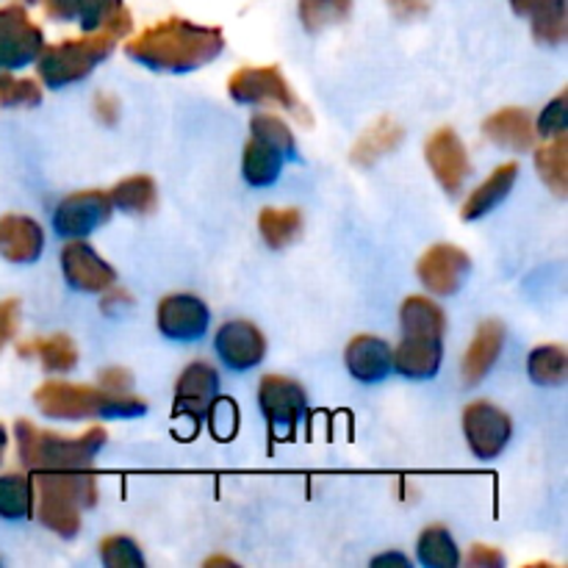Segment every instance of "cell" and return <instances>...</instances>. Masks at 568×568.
I'll use <instances>...</instances> for the list:
<instances>
[{"instance_id": "1", "label": "cell", "mask_w": 568, "mask_h": 568, "mask_svg": "<svg viewBox=\"0 0 568 568\" xmlns=\"http://www.w3.org/2000/svg\"><path fill=\"white\" fill-rule=\"evenodd\" d=\"M225 48L222 28L197 26V22L170 17L144 28L125 44V53L139 64L161 72H189L209 64Z\"/></svg>"}, {"instance_id": "2", "label": "cell", "mask_w": 568, "mask_h": 568, "mask_svg": "<svg viewBox=\"0 0 568 568\" xmlns=\"http://www.w3.org/2000/svg\"><path fill=\"white\" fill-rule=\"evenodd\" d=\"M403 342L392 349V366L410 381H427L438 372L444 358V311L430 297L414 294L399 308Z\"/></svg>"}, {"instance_id": "3", "label": "cell", "mask_w": 568, "mask_h": 568, "mask_svg": "<svg viewBox=\"0 0 568 568\" xmlns=\"http://www.w3.org/2000/svg\"><path fill=\"white\" fill-rule=\"evenodd\" d=\"M33 508L37 519L61 538H75L81 530V510L98 503V486L87 469L33 471Z\"/></svg>"}, {"instance_id": "4", "label": "cell", "mask_w": 568, "mask_h": 568, "mask_svg": "<svg viewBox=\"0 0 568 568\" xmlns=\"http://www.w3.org/2000/svg\"><path fill=\"white\" fill-rule=\"evenodd\" d=\"M33 403L50 419H89V416H103V419H136L148 414V403L136 394H116L94 386H75V383L48 381L37 388Z\"/></svg>"}, {"instance_id": "5", "label": "cell", "mask_w": 568, "mask_h": 568, "mask_svg": "<svg viewBox=\"0 0 568 568\" xmlns=\"http://www.w3.org/2000/svg\"><path fill=\"white\" fill-rule=\"evenodd\" d=\"M17 453L28 471L48 469H89L94 455L105 444L103 427H92L81 438H64L59 433L39 430L31 422L20 419L14 425Z\"/></svg>"}, {"instance_id": "6", "label": "cell", "mask_w": 568, "mask_h": 568, "mask_svg": "<svg viewBox=\"0 0 568 568\" xmlns=\"http://www.w3.org/2000/svg\"><path fill=\"white\" fill-rule=\"evenodd\" d=\"M292 131L275 114H255L250 120V139L244 144L242 175L250 186H272L281 178L283 164L297 153Z\"/></svg>"}, {"instance_id": "7", "label": "cell", "mask_w": 568, "mask_h": 568, "mask_svg": "<svg viewBox=\"0 0 568 568\" xmlns=\"http://www.w3.org/2000/svg\"><path fill=\"white\" fill-rule=\"evenodd\" d=\"M114 44L116 37L111 31H87L78 39L42 48V53L37 55L39 81L48 83L50 89L81 81L114 50Z\"/></svg>"}, {"instance_id": "8", "label": "cell", "mask_w": 568, "mask_h": 568, "mask_svg": "<svg viewBox=\"0 0 568 568\" xmlns=\"http://www.w3.org/2000/svg\"><path fill=\"white\" fill-rule=\"evenodd\" d=\"M258 405L270 425L272 442H288L297 436L300 419L308 410L305 388L292 377L266 375L258 386Z\"/></svg>"}, {"instance_id": "9", "label": "cell", "mask_w": 568, "mask_h": 568, "mask_svg": "<svg viewBox=\"0 0 568 568\" xmlns=\"http://www.w3.org/2000/svg\"><path fill=\"white\" fill-rule=\"evenodd\" d=\"M227 94H231L236 103L253 105V103H275L283 105L286 111H292L300 120H308L305 114V105L300 103L297 94L292 92L288 81L283 78L281 67H242L231 75L227 81Z\"/></svg>"}, {"instance_id": "10", "label": "cell", "mask_w": 568, "mask_h": 568, "mask_svg": "<svg viewBox=\"0 0 568 568\" xmlns=\"http://www.w3.org/2000/svg\"><path fill=\"white\" fill-rule=\"evenodd\" d=\"M28 3H39L55 20H78L83 33L111 31L120 39L128 37L133 28L122 0H28Z\"/></svg>"}, {"instance_id": "11", "label": "cell", "mask_w": 568, "mask_h": 568, "mask_svg": "<svg viewBox=\"0 0 568 568\" xmlns=\"http://www.w3.org/2000/svg\"><path fill=\"white\" fill-rule=\"evenodd\" d=\"M42 28L28 17L20 3L0 6V67L20 70L42 53Z\"/></svg>"}, {"instance_id": "12", "label": "cell", "mask_w": 568, "mask_h": 568, "mask_svg": "<svg viewBox=\"0 0 568 568\" xmlns=\"http://www.w3.org/2000/svg\"><path fill=\"white\" fill-rule=\"evenodd\" d=\"M464 433L477 458L494 460L508 447L510 436H514V425H510V416L503 408L486 403V399H477V403L466 405Z\"/></svg>"}, {"instance_id": "13", "label": "cell", "mask_w": 568, "mask_h": 568, "mask_svg": "<svg viewBox=\"0 0 568 568\" xmlns=\"http://www.w3.org/2000/svg\"><path fill=\"white\" fill-rule=\"evenodd\" d=\"M111 214H114V203H111L109 192L87 189V192L70 194L55 205L53 227L64 239H83L98 231L100 225H105Z\"/></svg>"}, {"instance_id": "14", "label": "cell", "mask_w": 568, "mask_h": 568, "mask_svg": "<svg viewBox=\"0 0 568 568\" xmlns=\"http://www.w3.org/2000/svg\"><path fill=\"white\" fill-rule=\"evenodd\" d=\"M61 270L64 281L83 294H103L116 283L114 266L100 258L83 239H70V244L61 250Z\"/></svg>"}, {"instance_id": "15", "label": "cell", "mask_w": 568, "mask_h": 568, "mask_svg": "<svg viewBox=\"0 0 568 568\" xmlns=\"http://www.w3.org/2000/svg\"><path fill=\"white\" fill-rule=\"evenodd\" d=\"M469 270V255H466V250L455 247V244H436L416 264L419 281L425 283L427 292L438 294V297H449V294L458 292Z\"/></svg>"}, {"instance_id": "16", "label": "cell", "mask_w": 568, "mask_h": 568, "mask_svg": "<svg viewBox=\"0 0 568 568\" xmlns=\"http://www.w3.org/2000/svg\"><path fill=\"white\" fill-rule=\"evenodd\" d=\"M216 392H220V375H216L214 366L205 364V361H194L178 377L175 416L178 419H189L192 427H197L209 414L211 403L216 399Z\"/></svg>"}, {"instance_id": "17", "label": "cell", "mask_w": 568, "mask_h": 568, "mask_svg": "<svg viewBox=\"0 0 568 568\" xmlns=\"http://www.w3.org/2000/svg\"><path fill=\"white\" fill-rule=\"evenodd\" d=\"M216 355H220L222 364L233 372H247L264 361L266 355V338L253 322H225V325L216 331L214 338Z\"/></svg>"}, {"instance_id": "18", "label": "cell", "mask_w": 568, "mask_h": 568, "mask_svg": "<svg viewBox=\"0 0 568 568\" xmlns=\"http://www.w3.org/2000/svg\"><path fill=\"white\" fill-rule=\"evenodd\" d=\"M211 314L194 294H170L159 303V331L170 342H197L209 331Z\"/></svg>"}, {"instance_id": "19", "label": "cell", "mask_w": 568, "mask_h": 568, "mask_svg": "<svg viewBox=\"0 0 568 568\" xmlns=\"http://www.w3.org/2000/svg\"><path fill=\"white\" fill-rule=\"evenodd\" d=\"M425 159L436 181L447 192H458L469 178V155H466L464 142L453 128H438L436 133H430L425 144Z\"/></svg>"}, {"instance_id": "20", "label": "cell", "mask_w": 568, "mask_h": 568, "mask_svg": "<svg viewBox=\"0 0 568 568\" xmlns=\"http://www.w3.org/2000/svg\"><path fill=\"white\" fill-rule=\"evenodd\" d=\"M44 231L37 220L22 214L0 216V255L11 264H31L42 255Z\"/></svg>"}, {"instance_id": "21", "label": "cell", "mask_w": 568, "mask_h": 568, "mask_svg": "<svg viewBox=\"0 0 568 568\" xmlns=\"http://www.w3.org/2000/svg\"><path fill=\"white\" fill-rule=\"evenodd\" d=\"M344 364H347L349 375L361 383H381L386 381L392 366V347H388L383 338L369 336H355L347 344V353H344Z\"/></svg>"}, {"instance_id": "22", "label": "cell", "mask_w": 568, "mask_h": 568, "mask_svg": "<svg viewBox=\"0 0 568 568\" xmlns=\"http://www.w3.org/2000/svg\"><path fill=\"white\" fill-rule=\"evenodd\" d=\"M516 14L530 17L538 42L558 44L566 39L568 11L566 0H510Z\"/></svg>"}, {"instance_id": "23", "label": "cell", "mask_w": 568, "mask_h": 568, "mask_svg": "<svg viewBox=\"0 0 568 568\" xmlns=\"http://www.w3.org/2000/svg\"><path fill=\"white\" fill-rule=\"evenodd\" d=\"M483 133L494 144L510 150H527L536 142V125H532L530 111L525 109H499L483 122Z\"/></svg>"}, {"instance_id": "24", "label": "cell", "mask_w": 568, "mask_h": 568, "mask_svg": "<svg viewBox=\"0 0 568 568\" xmlns=\"http://www.w3.org/2000/svg\"><path fill=\"white\" fill-rule=\"evenodd\" d=\"M503 344H505V331L499 322H486V325L477 327L475 338H471L464 358V381L469 383V386H477V383L491 372V366L497 364L499 353H503Z\"/></svg>"}, {"instance_id": "25", "label": "cell", "mask_w": 568, "mask_h": 568, "mask_svg": "<svg viewBox=\"0 0 568 568\" xmlns=\"http://www.w3.org/2000/svg\"><path fill=\"white\" fill-rule=\"evenodd\" d=\"M516 178H519V164H516V161H508V164L497 166V170H494L491 175H488L486 181L469 194V200L464 203V211H460L464 220L475 222L480 220V216H486L491 209H497V205L510 194Z\"/></svg>"}, {"instance_id": "26", "label": "cell", "mask_w": 568, "mask_h": 568, "mask_svg": "<svg viewBox=\"0 0 568 568\" xmlns=\"http://www.w3.org/2000/svg\"><path fill=\"white\" fill-rule=\"evenodd\" d=\"M403 136H405L403 125H397V122L388 120V116H386V120H377L375 125L366 128L364 136H361L358 142H355V148H353V153H349V159H353L355 164H361V166L375 164V161L381 159V155H386L388 150L397 148V144L403 142Z\"/></svg>"}, {"instance_id": "27", "label": "cell", "mask_w": 568, "mask_h": 568, "mask_svg": "<svg viewBox=\"0 0 568 568\" xmlns=\"http://www.w3.org/2000/svg\"><path fill=\"white\" fill-rule=\"evenodd\" d=\"M114 209L125 211V214H150L159 203V189L155 181L148 175H131L125 181L116 183L109 192Z\"/></svg>"}, {"instance_id": "28", "label": "cell", "mask_w": 568, "mask_h": 568, "mask_svg": "<svg viewBox=\"0 0 568 568\" xmlns=\"http://www.w3.org/2000/svg\"><path fill=\"white\" fill-rule=\"evenodd\" d=\"M536 166H538V175L544 178L549 189L555 194H564L568 192V139L566 133L560 136H552V142L541 144L536 153Z\"/></svg>"}, {"instance_id": "29", "label": "cell", "mask_w": 568, "mask_h": 568, "mask_svg": "<svg viewBox=\"0 0 568 568\" xmlns=\"http://www.w3.org/2000/svg\"><path fill=\"white\" fill-rule=\"evenodd\" d=\"M258 231L272 250L288 247L303 231V211L300 209H264L258 214Z\"/></svg>"}, {"instance_id": "30", "label": "cell", "mask_w": 568, "mask_h": 568, "mask_svg": "<svg viewBox=\"0 0 568 568\" xmlns=\"http://www.w3.org/2000/svg\"><path fill=\"white\" fill-rule=\"evenodd\" d=\"M22 355H37L48 372H72L78 366L75 342L70 336H64V333H55V336L37 338V342L26 344Z\"/></svg>"}, {"instance_id": "31", "label": "cell", "mask_w": 568, "mask_h": 568, "mask_svg": "<svg viewBox=\"0 0 568 568\" xmlns=\"http://www.w3.org/2000/svg\"><path fill=\"white\" fill-rule=\"evenodd\" d=\"M527 372L538 386H564L568 377V355L560 344H541L527 358Z\"/></svg>"}, {"instance_id": "32", "label": "cell", "mask_w": 568, "mask_h": 568, "mask_svg": "<svg viewBox=\"0 0 568 568\" xmlns=\"http://www.w3.org/2000/svg\"><path fill=\"white\" fill-rule=\"evenodd\" d=\"M416 555H419V564L427 568H458L460 564L458 547H455L447 527L442 525H433L422 532Z\"/></svg>"}, {"instance_id": "33", "label": "cell", "mask_w": 568, "mask_h": 568, "mask_svg": "<svg viewBox=\"0 0 568 568\" xmlns=\"http://www.w3.org/2000/svg\"><path fill=\"white\" fill-rule=\"evenodd\" d=\"M33 516V483L26 475H0V519L22 521Z\"/></svg>"}, {"instance_id": "34", "label": "cell", "mask_w": 568, "mask_h": 568, "mask_svg": "<svg viewBox=\"0 0 568 568\" xmlns=\"http://www.w3.org/2000/svg\"><path fill=\"white\" fill-rule=\"evenodd\" d=\"M353 11V0H300V20L305 31L316 33L344 22Z\"/></svg>"}, {"instance_id": "35", "label": "cell", "mask_w": 568, "mask_h": 568, "mask_svg": "<svg viewBox=\"0 0 568 568\" xmlns=\"http://www.w3.org/2000/svg\"><path fill=\"white\" fill-rule=\"evenodd\" d=\"M100 560L109 568H144L139 544L131 536H109L100 541Z\"/></svg>"}, {"instance_id": "36", "label": "cell", "mask_w": 568, "mask_h": 568, "mask_svg": "<svg viewBox=\"0 0 568 568\" xmlns=\"http://www.w3.org/2000/svg\"><path fill=\"white\" fill-rule=\"evenodd\" d=\"M42 89L33 78H14L9 72L0 75V105H37Z\"/></svg>"}, {"instance_id": "37", "label": "cell", "mask_w": 568, "mask_h": 568, "mask_svg": "<svg viewBox=\"0 0 568 568\" xmlns=\"http://www.w3.org/2000/svg\"><path fill=\"white\" fill-rule=\"evenodd\" d=\"M205 416L211 419V430L216 433V438H222V442L233 438V433H236L239 427V408L231 403V399L216 397Z\"/></svg>"}, {"instance_id": "38", "label": "cell", "mask_w": 568, "mask_h": 568, "mask_svg": "<svg viewBox=\"0 0 568 568\" xmlns=\"http://www.w3.org/2000/svg\"><path fill=\"white\" fill-rule=\"evenodd\" d=\"M566 100H568V94L560 92L558 98H555L552 103H549L547 109H544L541 120H538V125H536V133H541V136H547V139L566 133V125H568Z\"/></svg>"}, {"instance_id": "39", "label": "cell", "mask_w": 568, "mask_h": 568, "mask_svg": "<svg viewBox=\"0 0 568 568\" xmlns=\"http://www.w3.org/2000/svg\"><path fill=\"white\" fill-rule=\"evenodd\" d=\"M17 322H20V303L17 300H3L0 303V349L14 338Z\"/></svg>"}, {"instance_id": "40", "label": "cell", "mask_w": 568, "mask_h": 568, "mask_svg": "<svg viewBox=\"0 0 568 568\" xmlns=\"http://www.w3.org/2000/svg\"><path fill=\"white\" fill-rule=\"evenodd\" d=\"M100 388H105V392H116V394L133 392L131 372L120 369V366H111V369H103V372H100Z\"/></svg>"}, {"instance_id": "41", "label": "cell", "mask_w": 568, "mask_h": 568, "mask_svg": "<svg viewBox=\"0 0 568 568\" xmlns=\"http://www.w3.org/2000/svg\"><path fill=\"white\" fill-rule=\"evenodd\" d=\"M466 560H469L471 568H499L505 564V555L499 549L486 547V544H477V547H471Z\"/></svg>"}, {"instance_id": "42", "label": "cell", "mask_w": 568, "mask_h": 568, "mask_svg": "<svg viewBox=\"0 0 568 568\" xmlns=\"http://www.w3.org/2000/svg\"><path fill=\"white\" fill-rule=\"evenodd\" d=\"M388 6H392V11L399 17V20H410V17L427 14L430 0H388Z\"/></svg>"}, {"instance_id": "43", "label": "cell", "mask_w": 568, "mask_h": 568, "mask_svg": "<svg viewBox=\"0 0 568 568\" xmlns=\"http://www.w3.org/2000/svg\"><path fill=\"white\" fill-rule=\"evenodd\" d=\"M6 444H9V433H6V427L0 425V460H3V453H6Z\"/></svg>"}, {"instance_id": "44", "label": "cell", "mask_w": 568, "mask_h": 568, "mask_svg": "<svg viewBox=\"0 0 568 568\" xmlns=\"http://www.w3.org/2000/svg\"><path fill=\"white\" fill-rule=\"evenodd\" d=\"M205 566H233V568H236V564H233V560H227V558H211V560H205Z\"/></svg>"}]
</instances>
